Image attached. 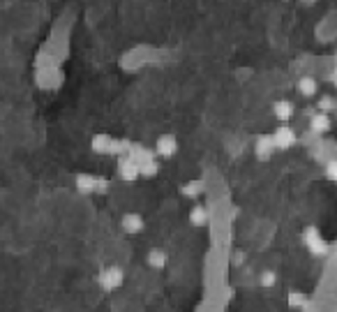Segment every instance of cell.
<instances>
[{
	"mask_svg": "<svg viewBox=\"0 0 337 312\" xmlns=\"http://www.w3.org/2000/svg\"><path fill=\"white\" fill-rule=\"evenodd\" d=\"M100 282H102V287H104V289H115V287H120V284H123V270H120L118 266H111V268L102 270Z\"/></svg>",
	"mask_w": 337,
	"mask_h": 312,
	"instance_id": "obj_4",
	"label": "cell"
},
{
	"mask_svg": "<svg viewBox=\"0 0 337 312\" xmlns=\"http://www.w3.org/2000/svg\"><path fill=\"white\" fill-rule=\"evenodd\" d=\"M272 148H275V144H272V136H259V141H256L259 158H268Z\"/></svg>",
	"mask_w": 337,
	"mask_h": 312,
	"instance_id": "obj_12",
	"label": "cell"
},
{
	"mask_svg": "<svg viewBox=\"0 0 337 312\" xmlns=\"http://www.w3.org/2000/svg\"><path fill=\"white\" fill-rule=\"evenodd\" d=\"M138 171H141V176H155L157 173V162L155 160H148V162L138 164Z\"/></svg>",
	"mask_w": 337,
	"mask_h": 312,
	"instance_id": "obj_14",
	"label": "cell"
},
{
	"mask_svg": "<svg viewBox=\"0 0 337 312\" xmlns=\"http://www.w3.org/2000/svg\"><path fill=\"white\" fill-rule=\"evenodd\" d=\"M309 130L314 132V134H323V132L330 130V118H328V113L319 111L312 116V121H309Z\"/></svg>",
	"mask_w": 337,
	"mask_h": 312,
	"instance_id": "obj_7",
	"label": "cell"
},
{
	"mask_svg": "<svg viewBox=\"0 0 337 312\" xmlns=\"http://www.w3.org/2000/svg\"><path fill=\"white\" fill-rule=\"evenodd\" d=\"M298 90H300V95H305V98L316 95V79H312V76H303V79H298Z\"/></svg>",
	"mask_w": 337,
	"mask_h": 312,
	"instance_id": "obj_9",
	"label": "cell"
},
{
	"mask_svg": "<svg viewBox=\"0 0 337 312\" xmlns=\"http://www.w3.org/2000/svg\"><path fill=\"white\" fill-rule=\"evenodd\" d=\"M305 238H307L305 243H307V245L312 247L314 252H323V250H326V243H323V238L319 236V233L314 231V229H309V231L305 233Z\"/></svg>",
	"mask_w": 337,
	"mask_h": 312,
	"instance_id": "obj_11",
	"label": "cell"
},
{
	"mask_svg": "<svg viewBox=\"0 0 337 312\" xmlns=\"http://www.w3.org/2000/svg\"><path fill=\"white\" fill-rule=\"evenodd\" d=\"M148 264L152 266V268H164L166 264V255L162 250H152L150 255H148Z\"/></svg>",
	"mask_w": 337,
	"mask_h": 312,
	"instance_id": "obj_13",
	"label": "cell"
},
{
	"mask_svg": "<svg viewBox=\"0 0 337 312\" xmlns=\"http://www.w3.org/2000/svg\"><path fill=\"white\" fill-rule=\"evenodd\" d=\"M332 107H335V100H332V98H321V100H319V111L328 113Z\"/></svg>",
	"mask_w": 337,
	"mask_h": 312,
	"instance_id": "obj_16",
	"label": "cell"
},
{
	"mask_svg": "<svg viewBox=\"0 0 337 312\" xmlns=\"http://www.w3.org/2000/svg\"><path fill=\"white\" fill-rule=\"evenodd\" d=\"M199 192H201V183H187V185L183 187V194H187V197H196Z\"/></svg>",
	"mask_w": 337,
	"mask_h": 312,
	"instance_id": "obj_15",
	"label": "cell"
},
{
	"mask_svg": "<svg viewBox=\"0 0 337 312\" xmlns=\"http://www.w3.org/2000/svg\"><path fill=\"white\" fill-rule=\"evenodd\" d=\"M120 224H123V229L127 233H138L143 229V218L141 215H136V213H127Z\"/></svg>",
	"mask_w": 337,
	"mask_h": 312,
	"instance_id": "obj_8",
	"label": "cell"
},
{
	"mask_svg": "<svg viewBox=\"0 0 337 312\" xmlns=\"http://www.w3.org/2000/svg\"><path fill=\"white\" fill-rule=\"evenodd\" d=\"M332 81H335V86H337V70H335V76H332Z\"/></svg>",
	"mask_w": 337,
	"mask_h": 312,
	"instance_id": "obj_19",
	"label": "cell"
},
{
	"mask_svg": "<svg viewBox=\"0 0 337 312\" xmlns=\"http://www.w3.org/2000/svg\"><path fill=\"white\" fill-rule=\"evenodd\" d=\"M326 173L332 178V181H337V160H332V162H328L326 167Z\"/></svg>",
	"mask_w": 337,
	"mask_h": 312,
	"instance_id": "obj_17",
	"label": "cell"
},
{
	"mask_svg": "<svg viewBox=\"0 0 337 312\" xmlns=\"http://www.w3.org/2000/svg\"><path fill=\"white\" fill-rule=\"evenodd\" d=\"M118 173L123 181H136L138 176H141V171H138V164L134 162L129 155H123V158L118 160Z\"/></svg>",
	"mask_w": 337,
	"mask_h": 312,
	"instance_id": "obj_2",
	"label": "cell"
},
{
	"mask_svg": "<svg viewBox=\"0 0 337 312\" xmlns=\"http://www.w3.org/2000/svg\"><path fill=\"white\" fill-rule=\"evenodd\" d=\"M272 113H275V118L280 123H289L293 118V104L289 100H280V102L272 104Z\"/></svg>",
	"mask_w": 337,
	"mask_h": 312,
	"instance_id": "obj_6",
	"label": "cell"
},
{
	"mask_svg": "<svg viewBox=\"0 0 337 312\" xmlns=\"http://www.w3.org/2000/svg\"><path fill=\"white\" fill-rule=\"evenodd\" d=\"M272 144H275V148H291V146L295 144V134L291 127L282 125L280 130H275V134H272Z\"/></svg>",
	"mask_w": 337,
	"mask_h": 312,
	"instance_id": "obj_5",
	"label": "cell"
},
{
	"mask_svg": "<svg viewBox=\"0 0 337 312\" xmlns=\"http://www.w3.org/2000/svg\"><path fill=\"white\" fill-rule=\"evenodd\" d=\"M74 185L81 194H92V192H106L109 190V181L100 176H90V173H78L74 178Z\"/></svg>",
	"mask_w": 337,
	"mask_h": 312,
	"instance_id": "obj_1",
	"label": "cell"
},
{
	"mask_svg": "<svg viewBox=\"0 0 337 312\" xmlns=\"http://www.w3.org/2000/svg\"><path fill=\"white\" fill-rule=\"evenodd\" d=\"M261 282H263V284H272V282H275V275H272V273H263V280H261Z\"/></svg>",
	"mask_w": 337,
	"mask_h": 312,
	"instance_id": "obj_18",
	"label": "cell"
},
{
	"mask_svg": "<svg viewBox=\"0 0 337 312\" xmlns=\"http://www.w3.org/2000/svg\"><path fill=\"white\" fill-rule=\"evenodd\" d=\"M189 222L194 224V227H203V224L208 222V213L203 206H194L192 210H189Z\"/></svg>",
	"mask_w": 337,
	"mask_h": 312,
	"instance_id": "obj_10",
	"label": "cell"
},
{
	"mask_svg": "<svg viewBox=\"0 0 337 312\" xmlns=\"http://www.w3.org/2000/svg\"><path fill=\"white\" fill-rule=\"evenodd\" d=\"M175 150H178V141H175L173 134H162L155 144V153L162 155V158H173Z\"/></svg>",
	"mask_w": 337,
	"mask_h": 312,
	"instance_id": "obj_3",
	"label": "cell"
}]
</instances>
